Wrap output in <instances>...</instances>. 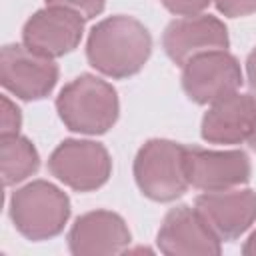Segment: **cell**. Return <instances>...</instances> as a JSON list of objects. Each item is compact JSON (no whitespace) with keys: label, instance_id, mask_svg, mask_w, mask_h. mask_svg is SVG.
I'll list each match as a JSON object with an SVG mask.
<instances>
[{"label":"cell","instance_id":"cell-1","mask_svg":"<svg viewBox=\"0 0 256 256\" xmlns=\"http://www.w3.org/2000/svg\"><path fill=\"white\" fill-rule=\"evenodd\" d=\"M152 38L148 28L124 14L100 20L88 34V62L110 78H128L140 72L150 58Z\"/></svg>","mask_w":256,"mask_h":256},{"label":"cell","instance_id":"cell-2","mask_svg":"<svg viewBox=\"0 0 256 256\" xmlns=\"http://www.w3.org/2000/svg\"><path fill=\"white\" fill-rule=\"evenodd\" d=\"M56 110L68 130L104 134L118 120L120 104L112 84L94 74H80L60 90Z\"/></svg>","mask_w":256,"mask_h":256},{"label":"cell","instance_id":"cell-3","mask_svg":"<svg viewBox=\"0 0 256 256\" xmlns=\"http://www.w3.org/2000/svg\"><path fill=\"white\" fill-rule=\"evenodd\" d=\"M10 218L24 238L48 240L64 230L70 218V200L52 182L34 180L12 194Z\"/></svg>","mask_w":256,"mask_h":256},{"label":"cell","instance_id":"cell-4","mask_svg":"<svg viewBox=\"0 0 256 256\" xmlns=\"http://www.w3.org/2000/svg\"><path fill=\"white\" fill-rule=\"evenodd\" d=\"M134 180L150 200L172 202L180 198L190 186L186 146L166 138L148 140L134 158Z\"/></svg>","mask_w":256,"mask_h":256},{"label":"cell","instance_id":"cell-5","mask_svg":"<svg viewBox=\"0 0 256 256\" xmlns=\"http://www.w3.org/2000/svg\"><path fill=\"white\" fill-rule=\"evenodd\" d=\"M48 170L68 188L90 192L108 182L112 160L100 142L70 138L54 148L48 158Z\"/></svg>","mask_w":256,"mask_h":256},{"label":"cell","instance_id":"cell-6","mask_svg":"<svg viewBox=\"0 0 256 256\" xmlns=\"http://www.w3.org/2000/svg\"><path fill=\"white\" fill-rule=\"evenodd\" d=\"M0 82L22 100L46 98L58 82L54 58L30 50L26 44H6L0 54Z\"/></svg>","mask_w":256,"mask_h":256},{"label":"cell","instance_id":"cell-7","mask_svg":"<svg viewBox=\"0 0 256 256\" xmlns=\"http://www.w3.org/2000/svg\"><path fill=\"white\" fill-rule=\"evenodd\" d=\"M242 84V68L228 50H212L190 58L182 66V88L196 104H212Z\"/></svg>","mask_w":256,"mask_h":256},{"label":"cell","instance_id":"cell-8","mask_svg":"<svg viewBox=\"0 0 256 256\" xmlns=\"http://www.w3.org/2000/svg\"><path fill=\"white\" fill-rule=\"evenodd\" d=\"M84 20L82 14L70 8L48 4L26 20L22 28V44L48 58L64 56L80 44Z\"/></svg>","mask_w":256,"mask_h":256},{"label":"cell","instance_id":"cell-9","mask_svg":"<svg viewBox=\"0 0 256 256\" xmlns=\"http://www.w3.org/2000/svg\"><path fill=\"white\" fill-rule=\"evenodd\" d=\"M156 244L168 256H214L222 250V240L202 214L186 204L168 210L160 224Z\"/></svg>","mask_w":256,"mask_h":256},{"label":"cell","instance_id":"cell-10","mask_svg":"<svg viewBox=\"0 0 256 256\" xmlns=\"http://www.w3.org/2000/svg\"><path fill=\"white\" fill-rule=\"evenodd\" d=\"M186 172L190 186L202 192H218L242 186L250 180V158L242 150H206L186 146Z\"/></svg>","mask_w":256,"mask_h":256},{"label":"cell","instance_id":"cell-11","mask_svg":"<svg viewBox=\"0 0 256 256\" xmlns=\"http://www.w3.org/2000/svg\"><path fill=\"white\" fill-rule=\"evenodd\" d=\"M230 44L228 30L222 20L212 14H194L172 20L164 34L162 46L168 58L184 66L190 58L212 52V50H226Z\"/></svg>","mask_w":256,"mask_h":256},{"label":"cell","instance_id":"cell-12","mask_svg":"<svg viewBox=\"0 0 256 256\" xmlns=\"http://www.w3.org/2000/svg\"><path fill=\"white\" fill-rule=\"evenodd\" d=\"M194 208L222 242H232L256 222V192L250 188L204 192Z\"/></svg>","mask_w":256,"mask_h":256},{"label":"cell","instance_id":"cell-13","mask_svg":"<svg viewBox=\"0 0 256 256\" xmlns=\"http://www.w3.org/2000/svg\"><path fill=\"white\" fill-rule=\"evenodd\" d=\"M130 244V230L122 216L110 210H92L76 218L68 232V248L74 256L120 254Z\"/></svg>","mask_w":256,"mask_h":256},{"label":"cell","instance_id":"cell-14","mask_svg":"<svg viewBox=\"0 0 256 256\" xmlns=\"http://www.w3.org/2000/svg\"><path fill=\"white\" fill-rule=\"evenodd\" d=\"M256 128V100L250 94L232 92L210 104L202 118V138L210 144H240Z\"/></svg>","mask_w":256,"mask_h":256},{"label":"cell","instance_id":"cell-15","mask_svg":"<svg viewBox=\"0 0 256 256\" xmlns=\"http://www.w3.org/2000/svg\"><path fill=\"white\" fill-rule=\"evenodd\" d=\"M0 162L4 186L18 184L32 176L40 166V156L34 144L20 134L0 136Z\"/></svg>","mask_w":256,"mask_h":256},{"label":"cell","instance_id":"cell-16","mask_svg":"<svg viewBox=\"0 0 256 256\" xmlns=\"http://www.w3.org/2000/svg\"><path fill=\"white\" fill-rule=\"evenodd\" d=\"M22 124L20 110L14 102H10L8 96H2V108H0V136L2 134H18Z\"/></svg>","mask_w":256,"mask_h":256},{"label":"cell","instance_id":"cell-17","mask_svg":"<svg viewBox=\"0 0 256 256\" xmlns=\"http://www.w3.org/2000/svg\"><path fill=\"white\" fill-rule=\"evenodd\" d=\"M46 4L70 8V10H74V12L82 14V16L88 20V18L98 16V14L104 10L106 0H46Z\"/></svg>","mask_w":256,"mask_h":256},{"label":"cell","instance_id":"cell-18","mask_svg":"<svg viewBox=\"0 0 256 256\" xmlns=\"http://www.w3.org/2000/svg\"><path fill=\"white\" fill-rule=\"evenodd\" d=\"M166 10H170L176 16H194L202 14V10L208 8L212 0H160Z\"/></svg>","mask_w":256,"mask_h":256},{"label":"cell","instance_id":"cell-19","mask_svg":"<svg viewBox=\"0 0 256 256\" xmlns=\"http://www.w3.org/2000/svg\"><path fill=\"white\" fill-rule=\"evenodd\" d=\"M218 12L228 18H240L256 12V0H214Z\"/></svg>","mask_w":256,"mask_h":256},{"label":"cell","instance_id":"cell-20","mask_svg":"<svg viewBox=\"0 0 256 256\" xmlns=\"http://www.w3.org/2000/svg\"><path fill=\"white\" fill-rule=\"evenodd\" d=\"M246 74H248V82L252 90H256V48L246 58Z\"/></svg>","mask_w":256,"mask_h":256},{"label":"cell","instance_id":"cell-21","mask_svg":"<svg viewBox=\"0 0 256 256\" xmlns=\"http://www.w3.org/2000/svg\"><path fill=\"white\" fill-rule=\"evenodd\" d=\"M242 252L246 254V256H256V230L248 236V240H246V244L242 246Z\"/></svg>","mask_w":256,"mask_h":256},{"label":"cell","instance_id":"cell-22","mask_svg":"<svg viewBox=\"0 0 256 256\" xmlns=\"http://www.w3.org/2000/svg\"><path fill=\"white\" fill-rule=\"evenodd\" d=\"M248 144H250V146H252V148L256 150V128H254V132H252V136L248 138Z\"/></svg>","mask_w":256,"mask_h":256}]
</instances>
